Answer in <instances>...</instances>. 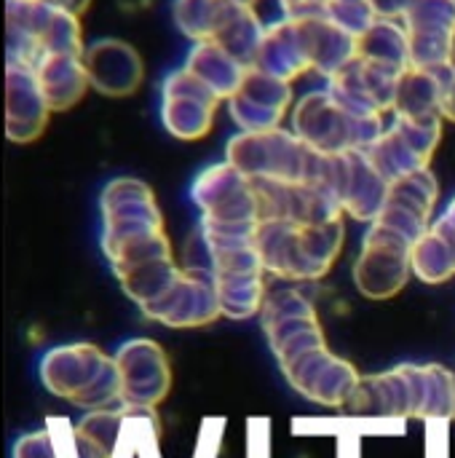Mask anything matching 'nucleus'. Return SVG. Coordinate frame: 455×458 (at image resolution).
<instances>
[{
  "mask_svg": "<svg viewBox=\"0 0 455 458\" xmlns=\"http://www.w3.org/2000/svg\"><path fill=\"white\" fill-rule=\"evenodd\" d=\"M40 381L51 394L88 413L123 405L118 365L94 344H67L46 352Z\"/></svg>",
  "mask_w": 455,
  "mask_h": 458,
  "instance_id": "f257e3e1",
  "label": "nucleus"
},
{
  "mask_svg": "<svg viewBox=\"0 0 455 458\" xmlns=\"http://www.w3.org/2000/svg\"><path fill=\"white\" fill-rule=\"evenodd\" d=\"M292 131L319 153L338 156L367 150L386 131L383 115H357L343 107L330 89L308 91L292 113Z\"/></svg>",
  "mask_w": 455,
  "mask_h": 458,
  "instance_id": "f03ea898",
  "label": "nucleus"
},
{
  "mask_svg": "<svg viewBox=\"0 0 455 458\" xmlns=\"http://www.w3.org/2000/svg\"><path fill=\"white\" fill-rule=\"evenodd\" d=\"M102 250L107 258L142 239L164 233V217L153 188L134 177H118L102 191Z\"/></svg>",
  "mask_w": 455,
  "mask_h": 458,
  "instance_id": "7ed1b4c3",
  "label": "nucleus"
},
{
  "mask_svg": "<svg viewBox=\"0 0 455 458\" xmlns=\"http://www.w3.org/2000/svg\"><path fill=\"white\" fill-rule=\"evenodd\" d=\"M413 242L394 233L392 228L373 223L362 252L354 263V282L362 295L373 301L394 298L410 279L413 271Z\"/></svg>",
  "mask_w": 455,
  "mask_h": 458,
  "instance_id": "20e7f679",
  "label": "nucleus"
},
{
  "mask_svg": "<svg viewBox=\"0 0 455 458\" xmlns=\"http://www.w3.org/2000/svg\"><path fill=\"white\" fill-rule=\"evenodd\" d=\"M193 201L201 207V217L223 225L260 223V207L255 182L233 164H215L204 169L193 182Z\"/></svg>",
  "mask_w": 455,
  "mask_h": 458,
  "instance_id": "39448f33",
  "label": "nucleus"
},
{
  "mask_svg": "<svg viewBox=\"0 0 455 458\" xmlns=\"http://www.w3.org/2000/svg\"><path fill=\"white\" fill-rule=\"evenodd\" d=\"M121 373V400L126 408L156 411L172 389V368L166 352L150 338L126 341L115 352Z\"/></svg>",
  "mask_w": 455,
  "mask_h": 458,
  "instance_id": "423d86ee",
  "label": "nucleus"
},
{
  "mask_svg": "<svg viewBox=\"0 0 455 458\" xmlns=\"http://www.w3.org/2000/svg\"><path fill=\"white\" fill-rule=\"evenodd\" d=\"M282 370L303 397L327 408H346L362 381L357 368L330 354L327 346L311 349L290 360L287 365H282Z\"/></svg>",
  "mask_w": 455,
  "mask_h": 458,
  "instance_id": "0eeeda50",
  "label": "nucleus"
},
{
  "mask_svg": "<svg viewBox=\"0 0 455 458\" xmlns=\"http://www.w3.org/2000/svg\"><path fill=\"white\" fill-rule=\"evenodd\" d=\"M220 97L193 72L174 70L161 86V121L177 140H201L215 123Z\"/></svg>",
  "mask_w": 455,
  "mask_h": 458,
  "instance_id": "6e6552de",
  "label": "nucleus"
},
{
  "mask_svg": "<svg viewBox=\"0 0 455 458\" xmlns=\"http://www.w3.org/2000/svg\"><path fill=\"white\" fill-rule=\"evenodd\" d=\"M142 314L166 327H201L223 317L215 279L204 274H190L185 268L180 271L172 290L156 303L145 306Z\"/></svg>",
  "mask_w": 455,
  "mask_h": 458,
  "instance_id": "1a4fd4ad",
  "label": "nucleus"
},
{
  "mask_svg": "<svg viewBox=\"0 0 455 458\" xmlns=\"http://www.w3.org/2000/svg\"><path fill=\"white\" fill-rule=\"evenodd\" d=\"M51 107L43 97L38 75L21 62H5V137L16 145L35 142L46 123Z\"/></svg>",
  "mask_w": 455,
  "mask_h": 458,
  "instance_id": "9d476101",
  "label": "nucleus"
},
{
  "mask_svg": "<svg viewBox=\"0 0 455 458\" xmlns=\"http://www.w3.org/2000/svg\"><path fill=\"white\" fill-rule=\"evenodd\" d=\"M290 102L292 86L287 81L249 67L239 91L228 99V107L241 131H268L279 129Z\"/></svg>",
  "mask_w": 455,
  "mask_h": 458,
  "instance_id": "9b49d317",
  "label": "nucleus"
},
{
  "mask_svg": "<svg viewBox=\"0 0 455 458\" xmlns=\"http://www.w3.org/2000/svg\"><path fill=\"white\" fill-rule=\"evenodd\" d=\"M91 89L105 97H129L142 86L145 64L139 51L118 38H102L83 54Z\"/></svg>",
  "mask_w": 455,
  "mask_h": 458,
  "instance_id": "f8f14e48",
  "label": "nucleus"
},
{
  "mask_svg": "<svg viewBox=\"0 0 455 458\" xmlns=\"http://www.w3.org/2000/svg\"><path fill=\"white\" fill-rule=\"evenodd\" d=\"M56 5L46 0H5V38L8 59L38 67L43 59V38L51 27Z\"/></svg>",
  "mask_w": 455,
  "mask_h": 458,
  "instance_id": "ddd939ff",
  "label": "nucleus"
},
{
  "mask_svg": "<svg viewBox=\"0 0 455 458\" xmlns=\"http://www.w3.org/2000/svg\"><path fill=\"white\" fill-rule=\"evenodd\" d=\"M389 196V180L365 150L343 153V212L357 220H375Z\"/></svg>",
  "mask_w": 455,
  "mask_h": 458,
  "instance_id": "4468645a",
  "label": "nucleus"
},
{
  "mask_svg": "<svg viewBox=\"0 0 455 458\" xmlns=\"http://www.w3.org/2000/svg\"><path fill=\"white\" fill-rule=\"evenodd\" d=\"M252 67L265 75H274L279 81H287V83H292L298 75L311 70L306 43L300 35V24L295 19H282V21L265 27V35L260 40Z\"/></svg>",
  "mask_w": 455,
  "mask_h": 458,
  "instance_id": "2eb2a0df",
  "label": "nucleus"
},
{
  "mask_svg": "<svg viewBox=\"0 0 455 458\" xmlns=\"http://www.w3.org/2000/svg\"><path fill=\"white\" fill-rule=\"evenodd\" d=\"M300 24V35L306 43V54L311 62V70L322 72L324 78H333L341 67H346L357 56V38L341 30L327 16L316 19H295Z\"/></svg>",
  "mask_w": 455,
  "mask_h": 458,
  "instance_id": "dca6fc26",
  "label": "nucleus"
},
{
  "mask_svg": "<svg viewBox=\"0 0 455 458\" xmlns=\"http://www.w3.org/2000/svg\"><path fill=\"white\" fill-rule=\"evenodd\" d=\"M35 75H38V83L43 89V97L51 113L75 107L91 86L83 56H72V54L43 56L35 67Z\"/></svg>",
  "mask_w": 455,
  "mask_h": 458,
  "instance_id": "f3484780",
  "label": "nucleus"
},
{
  "mask_svg": "<svg viewBox=\"0 0 455 458\" xmlns=\"http://www.w3.org/2000/svg\"><path fill=\"white\" fill-rule=\"evenodd\" d=\"M453 67L445 70H418V67H408L400 78L397 86V97H394V115L400 118H413V121H424V118H442L440 113V102H442V89L448 75L453 72Z\"/></svg>",
  "mask_w": 455,
  "mask_h": 458,
  "instance_id": "a211bd4d",
  "label": "nucleus"
},
{
  "mask_svg": "<svg viewBox=\"0 0 455 458\" xmlns=\"http://www.w3.org/2000/svg\"><path fill=\"white\" fill-rule=\"evenodd\" d=\"M413 384V419L453 421L455 373L442 365H408Z\"/></svg>",
  "mask_w": 455,
  "mask_h": 458,
  "instance_id": "6ab92c4d",
  "label": "nucleus"
},
{
  "mask_svg": "<svg viewBox=\"0 0 455 458\" xmlns=\"http://www.w3.org/2000/svg\"><path fill=\"white\" fill-rule=\"evenodd\" d=\"M185 70L193 72L220 99H231L239 91L249 67L244 62H239L236 56H231L223 46L204 40V43H196L193 51L188 54Z\"/></svg>",
  "mask_w": 455,
  "mask_h": 458,
  "instance_id": "aec40b11",
  "label": "nucleus"
},
{
  "mask_svg": "<svg viewBox=\"0 0 455 458\" xmlns=\"http://www.w3.org/2000/svg\"><path fill=\"white\" fill-rule=\"evenodd\" d=\"M131 416V408H110V411H94L88 413L75 429H72V448L75 458H113L123 421Z\"/></svg>",
  "mask_w": 455,
  "mask_h": 458,
  "instance_id": "412c9836",
  "label": "nucleus"
},
{
  "mask_svg": "<svg viewBox=\"0 0 455 458\" xmlns=\"http://www.w3.org/2000/svg\"><path fill=\"white\" fill-rule=\"evenodd\" d=\"M263 35H265V27H263L260 16L255 13V8L233 0L212 43L223 46L231 56H236L239 62L252 67Z\"/></svg>",
  "mask_w": 455,
  "mask_h": 458,
  "instance_id": "4be33fe9",
  "label": "nucleus"
},
{
  "mask_svg": "<svg viewBox=\"0 0 455 458\" xmlns=\"http://www.w3.org/2000/svg\"><path fill=\"white\" fill-rule=\"evenodd\" d=\"M357 56L381 62L397 70L410 67V38L402 21L397 19H375L373 27L357 38Z\"/></svg>",
  "mask_w": 455,
  "mask_h": 458,
  "instance_id": "5701e85b",
  "label": "nucleus"
},
{
  "mask_svg": "<svg viewBox=\"0 0 455 458\" xmlns=\"http://www.w3.org/2000/svg\"><path fill=\"white\" fill-rule=\"evenodd\" d=\"M215 290L220 301V314L228 319H252L263 311L265 284L263 274H236L215 276Z\"/></svg>",
  "mask_w": 455,
  "mask_h": 458,
  "instance_id": "b1692460",
  "label": "nucleus"
},
{
  "mask_svg": "<svg viewBox=\"0 0 455 458\" xmlns=\"http://www.w3.org/2000/svg\"><path fill=\"white\" fill-rule=\"evenodd\" d=\"M413 274L426 284H440L455 276V244L440 231L429 228L413 244Z\"/></svg>",
  "mask_w": 455,
  "mask_h": 458,
  "instance_id": "393cba45",
  "label": "nucleus"
},
{
  "mask_svg": "<svg viewBox=\"0 0 455 458\" xmlns=\"http://www.w3.org/2000/svg\"><path fill=\"white\" fill-rule=\"evenodd\" d=\"M233 0H174L172 13L182 35L196 43L215 40Z\"/></svg>",
  "mask_w": 455,
  "mask_h": 458,
  "instance_id": "a878e982",
  "label": "nucleus"
},
{
  "mask_svg": "<svg viewBox=\"0 0 455 458\" xmlns=\"http://www.w3.org/2000/svg\"><path fill=\"white\" fill-rule=\"evenodd\" d=\"M389 201H397V204H405L410 207L413 212L424 215L432 220V209H434V201H437V180L434 174L426 169H416L400 180H394L389 185Z\"/></svg>",
  "mask_w": 455,
  "mask_h": 458,
  "instance_id": "bb28decb",
  "label": "nucleus"
},
{
  "mask_svg": "<svg viewBox=\"0 0 455 458\" xmlns=\"http://www.w3.org/2000/svg\"><path fill=\"white\" fill-rule=\"evenodd\" d=\"M408 32L455 35V0H416L402 19Z\"/></svg>",
  "mask_w": 455,
  "mask_h": 458,
  "instance_id": "cd10ccee",
  "label": "nucleus"
},
{
  "mask_svg": "<svg viewBox=\"0 0 455 458\" xmlns=\"http://www.w3.org/2000/svg\"><path fill=\"white\" fill-rule=\"evenodd\" d=\"M392 126L408 140V145L429 164L437 145H440V137H442V118H424V121H413V118H400L394 115Z\"/></svg>",
  "mask_w": 455,
  "mask_h": 458,
  "instance_id": "c85d7f7f",
  "label": "nucleus"
},
{
  "mask_svg": "<svg viewBox=\"0 0 455 458\" xmlns=\"http://www.w3.org/2000/svg\"><path fill=\"white\" fill-rule=\"evenodd\" d=\"M327 19L335 21L349 35L359 38L373 27V21L378 16L373 13L367 0H333V3H327Z\"/></svg>",
  "mask_w": 455,
  "mask_h": 458,
  "instance_id": "c756f323",
  "label": "nucleus"
},
{
  "mask_svg": "<svg viewBox=\"0 0 455 458\" xmlns=\"http://www.w3.org/2000/svg\"><path fill=\"white\" fill-rule=\"evenodd\" d=\"M11 458H59V454H56V445H54L51 432L48 429H40V432L21 435L13 443Z\"/></svg>",
  "mask_w": 455,
  "mask_h": 458,
  "instance_id": "7c9ffc66",
  "label": "nucleus"
},
{
  "mask_svg": "<svg viewBox=\"0 0 455 458\" xmlns=\"http://www.w3.org/2000/svg\"><path fill=\"white\" fill-rule=\"evenodd\" d=\"M284 19H316L327 16V0H279Z\"/></svg>",
  "mask_w": 455,
  "mask_h": 458,
  "instance_id": "2f4dec72",
  "label": "nucleus"
},
{
  "mask_svg": "<svg viewBox=\"0 0 455 458\" xmlns=\"http://www.w3.org/2000/svg\"><path fill=\"white\" fill-rule=\"evenodd\" d=\"M367 3L378 19H397V21H402L405 13L416 5V0H367Z\"/></svg>",
  "mask_w": 455,
  "mask_h": 458,
  "instance_id": "473e14b6",
  "label": "nucleus"
},
{
  "mask_svg": "<svg viewBox=\"0 0 455 458\" xmlns=\"http://www.w3.org/2000/svg\"><path fill=\"white\" fill-rule=\"evenodd\" d=\"M440 113H442V118H448V121H453L455 123V70L448 75V81H445Z\"/></svg>",
  "mask_w": 455,
  "mask_h": 458,
  "instance_id": "72a5a7b5",
  "label": "nucleus"
},
{
  "mask_svg": "<svg viewBox=\"0 0 455 458\" xmlns=\"http://www.w3.org/2000/svg\"><path fill=\"white\" fill-rule=\"evenodd\" d=\"M432 228H434V231H440L442 236H448V239L455 244V201H451V207L445 209V215H442Z\"/></svg>",
  "mask_w": 455,
  "mask_h": 458,
  "instance_id": "f704fd0d",
  "label": "nucleus"
},
{
  "mask_svg": "<svg viewBox=\"0 0 455 458\" xmlns=\"http://www.w3.org/2000/svg\"><path fill=\"white\" fill-rule=\"evenodd\" d=\"M46 3H51V5H56L62 11H70L75 16H83L88 11V5H91V0H46Z\"/></svg>",
  "mask_w": 455,
  "mask_h": 458,
  "instance_id": "c9c22d12",
  "label": "nucleus"
},
{
  "mask_svg": "<svg viewBox=\"0 0 455 458\" xmlns=\"http://www.w3.org/2000/svg\"><path fill=\"white\" fill-rule=\"evenodd\" d=\"M239 3H247V5H255V0H239Z\"/></svg>",
  "mask_w": 455,
  "mask_h": 458,
  "instance_id": "e433bc0d",
  "label": "nucleus"
},
{
  "mask_svg": "<svg viewBox=\"0 0 455 458\" xmlns=\"http://www.w3.org/2000/svg\"><path fill=\"white\" fill-rule=\"evenodd\" d=\"M327 3H333V0H327Z\"/></svg>",
  "mask_w": 455,
  "mask_h": 458,
  "instance_id": "4c0bfd02",
  "label": "nucleus"
}]
</instances>
